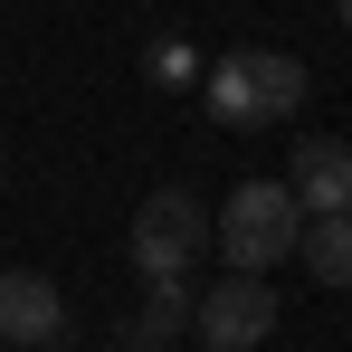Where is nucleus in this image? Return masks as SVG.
<instances>
[{"label": "nucleus", "instance_id": "1", "mask_svg": "<svg viewBox=\"0 0 352 352\" xmlns=\"http://www.w3.org/2000/svg\"><path fill=\"white\" fill-rule=\"evenodd\" d=\"M305 248V200H295L286 181H238L229 210H219V257H229V276H267L276 257Z\"/></svg>", "mask_w": 352, "mask_h": 352}, {"label": "nucleus", "instance_id": "2", "mask_svg": "<svg viewBox=\"0 0 352 352\" xmlns=\"http://www.w3.org/2000/svg\"><path fill=\"white\" fill-rule=\"evenodd\" d=\"M305 86H314V76H305L286 48H238V58H219L200 76V96H210L219 124H286L295 105H305Z\"/></svg>", "mask_w": 352, "mask_h": 352}, {"label": "nucleus", "instance_id": "3", "mask_svg": "<svg viewBox=\"0 0 352 352\" xmlns=\"http://www.w3.org/2000/svg\"><path fill=\"white\" fill-rule=\"evenodd\" d=\"M200 248H219V219L190 190H153L133 210V267H143V286H190V257Z\"/></svg>", "mask_w": 352, "mask_h": 352}, {"label": "nucleus", "instance_id": "4", "mask_svg": "<svg viewBox=\"0 0 352 352\" xmlns=\"http://www.w3.org/2000/svg\"><path fill=\"white\" fill-rule=\"evenodd\" d=\"M190 333H200V352H257L267 333H276V295H267V276L210 286L200 305H190Z\"/></svg>", "mask_w": 352, "mask_h": 352}, {"label": "nucleus", "instance_id": "5", "mask_svg": "<svg viewBox=\"0 0 352 352\" xmlns=\"http://www.w3.org/2000/svg\"><path fill=\"white\" fill-rule=\"evenodd\" d=\"M286 190L305 200V219H352V143H333V133L295 143V162H286Z\"/></svg>", "mask_w": 352, "mask_h": 352}, {"label": "nucleus", "instance_id": "6", "mask_svg": "<svg viewBox=\"0 0 352 352\" xmlns=\"http://www.w3.org/2000/svg\"><path fill=\"white\" fill-rule=\"evenodd\" d=\"M0 333H10V343L58 352V333H67V295L48 286V276H29V267H0Z\"/></svg>", "mask_w": 352, "mask_h": 352}, {"label": "nucleus", "instance_id": "7", "mask_svg": "<svg viewBox=\"0 0 352 352\" xmlns=\"http://www.w3.org/2000/svg\"><path fill=\"white\" fill-rule=\"evenodd\" d=\"M295 257L314 267V286H352V219H305Z\"/></svg>", "mask_w": 352, "mask_h": 352}, {"label": "nucleus", "instance_id": "8", "mask_svg": "<svg viewBox=\"0 0 352 352\" xmlns=\"http://www.w3.org/2000/svg\"><path fill=\"white\" fill-rule=\"evenodd\" d=\"M181 314H190V286H153V305H143V324L124 333V352H172Z\"/></svg>", "mask_w": 352, "mask_h": 352}, {"label": "nucleus", "instance_id": "9", "mask_svg": "<svg viewBox=\"0 0 352 352\" xmlns=\"http://www.w3.org/2000/svg\"><path fill=\"white\" fill-rule=\"evenodd\" d=\"M153 86H200V58H190V48H181V38H153Z\"/></svg>", "mask_w": 352, "mask_h": 352}, {"label": "nucleus", "instance_id": "10", "mask_svg": "<svg viewBox=\"0 0 352 352\" xmlns=\"http://www.w3.org/2000/svg\"><path fill=\"white\" fill-rule=\"evenodd\" d=\"M333 19H343V29H352V0H333Z\"/></svg>", "mask_w": 352, "mask_h": 352}, {"label": "nucleus", "instance_id": "11", "mask_svg": "<svg viewBox=\"0 0 352 352\" xmlns=\"http://www.w3.org/2000/svg\"><path fill=\"white\" fill-rule=\"evenodd\" d=\"M10 352H38V343H10Z\"/></svg>", "mask_w": 352, "mask_h": 352}]
</instances>
